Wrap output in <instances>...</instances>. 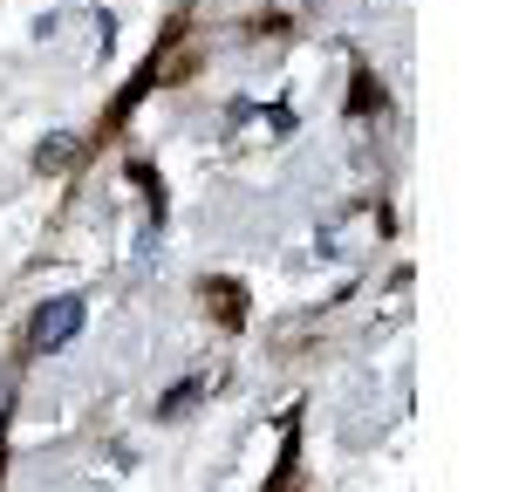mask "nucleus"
Here are the masks:
<instances>
[{
    "label": "nucleus",
    "mask_w": 512,
    "mask_h": 492,
    "mask_svg": "<svg viewBox=\"0 0 512 492\" xmlns=\"http://www.w3.org/2000/svg\"><path fill=\"white\" fill-rule=\"evenodd\" d=\"M205 301H219V322H226V328H239L246 301H239V287H233V281H212V294H205Z\"/></svg>",
    "instance_id": "2"
},
{
    "label": "nucleus",
    "mask_w": 512,
    "mask_h": 492,
    "mask_svg": "<svg viewBox=\"0 0 512 492\" xmlns=\"http://www.w3.org/2000/svg\"><path fill=\"white\" fill-rule=\"evenodd\" d=\"M76 328H82V301H76V294H55V301H41L35 322H28V349H35V356L69 349V342H76Z\"/></svg>",
    "instance_id": "1"
},
{
    "label": "nucleus",
    "mask_w": 512,
    "mask_h": 492,
    "mask_svg": "<svg viewBox=\"0 0 512 492\" xmlns=\"http://www.w3.org/2000/svg\"><path fill=\"white\" fill-rule=\"evenodd\" d=\"M198 390H205V383H178V397H164V404H158V417H185V410L198 404Z\"/></svg>",
    "instance_id": "3"
}]
</instances>
